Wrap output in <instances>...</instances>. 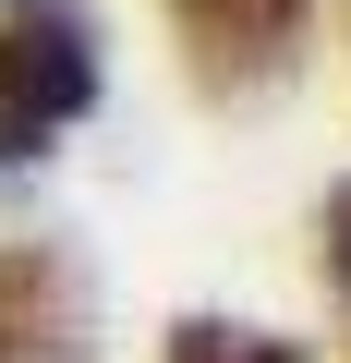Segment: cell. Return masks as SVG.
Returning a JSON list of instances; mask_svg holds the SVG:
<instances>
[{"label": "cell", "mask_w": 351, "mask_h": 363, "mask_svg": "<svg viewBox=\"0 0 351 363\" xmlns=\"http://www.w3.org/2000/svg\"><path fill=\"white\" fill-rule=\"evenodd\" d=\"M97 109V49H85V13L61 0H13L0 25V157H37L61 121Z\"/></svg>", "instance_id": "obj_1"}, {"label": "cell", "mask_w": 351, "mask_h": 363, "mask_svg": "<svg viewBox=\"0 0 351 363\" xmlns=\"http://www.w3.org/2000/svg\"><path fill=\"white\" fill-rule=\"evenodd\" d=\"M182 25L194 37H230V49H279L303 25V0H182Z\"/></svg>", "instance_id": "obj_2"}, {"label": "cell", "mask_w": 351, "mask_h": 363, "mask_svg": "<svg viewBox=\"0 0 351 363\" xmlns=\"http://www.w3.org/2000/svg\"><path fill=\"white\" fill-rule=\"evenodd\" d=\"M169 363H291V339H255V327H169Z\"/></svg>", "instance_id": "obj_3"}, {"label": "cell", "mask_w": 351, "mask_h": 363, "mask_svg": "<svg viewBox=\"0 0 351 363\" xmlns=\"http://www.w3.org/2000/svg\"><path fill=\"white\" fill-rule=\"evenodd\" d=\"M327 242H339V279H351V182H339V206H327Z\"/></svg>", "instance_id": "obj_4"}]
</instances>
